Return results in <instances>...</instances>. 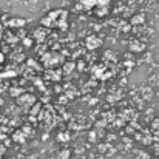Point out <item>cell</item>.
Wrapping results in <instances>:
<instances>
[{
    "instance_id": "1",
    "label": "cell",
    "mask_w": 159,
    "mask_h": 159,
    "mask_svg": "<svg viewBox=\"0 0 159 159\" xmlns=\"http://www.w3.org/2000/svg\"><path fill=\"white\" fill-rule=\"evenodd\" d=\"M66 20H68V12L63 9H56L50 12L47 17L40 20V23L45 28H57V30H66Z\"/></svg>"
},
{
    "instance_id": "2",
    "label": "cell",
    "mask_w": 159,
    "mask_h": 159,
    "mask_svg": "<svg viewBox=\"0 0 159 159\" xmlns=\"http://www.w3.org/2000/svg\"><path fill=\"white\" fill-rule=\"evenodd\" d=\"M80 3L84 5V8H107L108 0H80Z\"/></svg>"
},
{
    "instance_id": "3",
    "label": "cell",
    "mask_w": 159,
    "mask_h": 159,
    "mask_svg": "<svg viewBox=\"0 0 159 159\" xmlns=\"http://www.w3.org/2000/svg\"><path fill=\"white\" fill-rule=\"evenodd\" d=\"M34 102H36V99H34L33 94H26V93H23L22 96L17 98V104H19L20 107H31Z\"/></svg>"
},
{
    "instance_id": "4",
    "label": "cell",
    "mask_w": 159,
    "mask_h": 159,
    "mask_svg": "<svg viewBox=\"0 0 159 159\" xmlns=\"http://www.w3.org/2000/svg\"><path fill=\"white\" fill-rule=\"evenodd\" d=\"M101 39H98V37H94V36H91V37H88L87 39V47L90 48V50H94V48H98V47H101Z\"/></svg>"
},
{
    "instance_id": "5",
    "label": "cell",
    "mask_w": 159,
    "mask_h": 159,
    "mask_svg": "<svg viewBox=\"0 0 159 159\" xmlns=\"http://www.w3.org/2000/svg\"><path fill=\"white\" fill-rule=\"evenodd\" d=\"M45 36H47V30H43V28H37L34 31V37L37 39V42H43Z\"/></svg>"
},
{
    "instance_id": "6",
    "label": "cell",
    "mask_w": 159,
    "mask_h": 159,
    "mask_svg": "<svg viewBox=\"0 0 159 159\" xmlns=\"http://www.w3.org/2000/svg\"><path fill=\"white\" fill-rule=\"evenodd\" d=\"M6 25L11 26V28H14V26H23L25 25V20H22V19H11Z\"/></svg>"
},
{
    "instance_id": "7",
    "label": "cell",
    "mask_w": 159,
    "mask_h": 159,
    "mask_svg": "<svg viewBox=\"0 0 159 159\" xmlns=\"http://www.w3.org/2000/svg\"><path fill=\"white\" fill-rule=\"evenodd\" d=\"M65 66H66V68H63V70H65V71H71V70H73V66H74V65H73V63H66V65H65Z\"/></svg>"
},
{
    "instance_id": "8",
    "label": "cell",
    "mask_w": 159,
    "mask_h": 159,
    "mask_svg": "<svg viewBox=\"0 0 159 159\" xmlns=\"http://www.w3.org/2000/svg\"><path fill=\"white\" fill-rule=\"evenodd\" d=\"M3 60H5V56H3V53H0V65L3 63Z\"/></svg>"
},
{
    "instance_id": "9",
    "label": "cell",
    "mask_w": 159,
    "mask_h": 159,
    "mask_svg": "<svg viewBox=\"0 0 159 159\" xmlns=\"http://www.w3.org/2000/svg\"><path fill=\"white\" fill-rule=\"evenodd\" d=\"M3 153H5V148L0 147V159H2V156H3Z\"/></svg>"
}]
</instances>
